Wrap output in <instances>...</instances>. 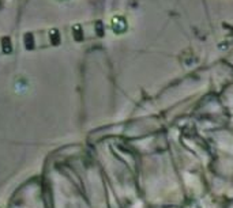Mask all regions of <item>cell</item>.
<instances>
[{"instance_id":"cell-1","label":"cell","mask_w":233,"mask_h":208,"mask_svg":"<svg viewBox=\"0 0 233 208\" xmlns=\"http://www.w3.org/2000/svg\"><path fill=\"white\" fill-rule=\"evenodd\" d=\"M1 45H3V50H4L5 53L11 52V44H10V38H8V37H4V38L1 40Z\"/></svg>"},{"instance_id":"cell-2","label":"cell","mask_w":233,"mask_h":208,"mask_svg":"<svg viewBox=\"0 0 233 208\" xmlns=\"http://www.w3.org/2000/svg\"><path fill=\"white\" fill-rule=\"evenodd\" d=\"M25 42H26V48L27 49H31L33 48L34 42H33V36H31L30 33H26L25 34Z\"/></svg>"},{"instance_id":"cell-3","label":"cell","mask_w":233,"mask_h":208,"mask_svg":"<svg viewBox=\"0 0 233 208\" xmlns=\"http://www.w3.org/2000/svg\"><path fill=\"white\" fill-rule=\"evenodd\" d=\"M51 40L53 44H59V31L57 30H52L51 31Z\"/></svg>"},{"instance_id":"cell-4","label":"cell","mask_w":233,"mask_h":208,"mask_svg":"<svg viewBox=\"0 0 233 208\" xmlns=\"http://www.w3.org/2000/svg\"><path fill=\"white\" fill-rule=\"evenodd\" d=\"M74 34H75L78 38H81V31H79V29H78V27H77V30L74 31Z\"/></svg>"}]
</instances>
